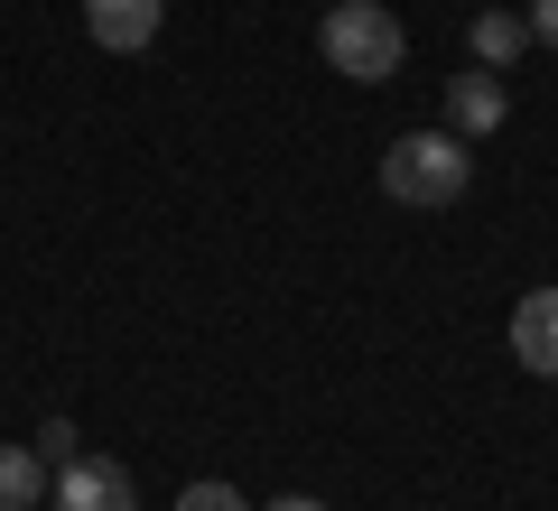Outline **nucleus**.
I'll list each match as a JSON object with an SVG mask.
<instances>
[{
    "label": "nucleus",
    "mask_w": 558,
    "mask_h": 511,
    "mask_svg": "<svg viewBox=\"0 0 558 511\" xmlns=\"http://www.w3.org/2000/svg\"><path fill=\"white\" fill-rule=\"evenodd\" d=\"M465 186H475V149L457 131H410L381 149V196L410 205V215H447Z\"/></svg>",
    "instance_id": "f257e3e1"
},
{
    "label": "nucleus",
    "mask_w": 558,
    "mask_h": 511,
    "mask_svg": "<svg viewBox=\"0 0 558 511\" xmlns=\"http://www.w3.org/2000/svg\"><path fill=\"white\" fill-rule=\"evenodd\" d=\"M317 47H326V65L354 75V84H391L400 57H410V38H400V20L381 10V0H336V10L317 20Z\"/></svg>",
    "instance_id": "f03ea898"
},
{
    "label": "nucleus",
    "mask_w": 558,
    "mask_h": 511,
    "mask_svg": "<svg viewBox=\"0 0 558 511\" xmlns=\"http://www.w3.org/2000/svg\"><path fill=\"white\" fill-rule=\"evenodd\" d=\"M57 511H140V484L112 455H75V465H57Z\"/></svg>",
    "instance_id": "7ed1b4c3"
},
{
    "label": "nucleus",
    "mask_w": 558,
    "mask_h": 511,
    "mask_svg": "<svg viewBox=\"0 0 558 511\" xmlns=\"http://www.w3.org/2000/svg\"><path fill=\"white\" fill-rule=\"evenodd\" d=\"M159 20H168V0H84V28L112 57H140V47L159 38Z\"/></svg>",
    "instance_id": "20e7f679"
},
{
    "label": "nucleus",
    "mask_w": 558,
    "mask_h": 511,
    "mask_svg": "<svg viewBox=\"0 0 558 511\" xmlns=\"http://www.w3.org/2000/svg\"><path fill=\"white\" fill-rule=\"evenodd\" d=\"M502 112H512V94H502L494 65H475V75H447V131H457V139L502 131Z\"/></svg>",
    "instance_id": "39448f33"
},
{
    "label": "nucleus",
    "mask_w": 558,
    "mask_h": 511,
    "mask_svg": "<svg viewBox=\"0 0 558 511\" xmlns=\"http://www.w3.org/2000/svg\"><path fill=\"white\" fill-rule=\"evenodd\" d=\"M512 363L539 381H558V289H531L512 307Z\"/></svg>",
    "instance_id": "423d86ee"
},
{
    "label": "nucleus",
    "mask_w": 558,
    "mask_h": 511,
    "mask_svg": "<svg viewBox=\"0 0 558 511\" xmlns=\"http://www.w3.org/2000/svg\"><path fill=\"white\" fill-rule=\"evenodd\" d=\"M465 47H475V65H512L521 47H531V20H521V10H475V28H465Z\"/></svg>",
    "instance_id": "0eeeda50"
},
{
    "label": "nucleus",
    "mask_w": 558,
    "mask_h": 511,
    "mask_svg": "<svg viewBox=\"0 0 558 511\" xmlns=\"http://www.w3.org/2000/svg\"><path fill=\"white\" fill-rule=\"evenodd\" d=\"M47 492V465H38V447H20V437H10V447H0V511H28Z\"/></svg>",
    "instance_id": "6e6552de"
},
{
    "label": "nucleus",
    "mask_w": 558,
    "mask_h": 511,
    "mask_svg": "<svg viewBox=\"0 0 558 511\" xmlns=\"http://www.w3.org/2000/svg\"><path fill=\"white\" fill-rule=\"evenodd\" d=\"M75 418H47V428H38V465H75Z\"/></svg>",
    "instance_id": "1a4fd4ad"
},
{
    "label": "nucleus",
    "mask_w": 558,
    "mask_h": 511,
    "mask_svg": "<svg viewBox=\"0 0 558 511\" xmlns=\"http://www.w3.org/2000/svg\"><path fill=\"white\" fill-rule=\"evenodd\" d=\"M178 511H252V502H242L233 484H186V492H178Z\"/></svg>",
    "instance_id": "9d476101"
},
{
    "label": "nucleus",
    "mask_w": 558,
    "mask_h": 511,
    "mask_svg": "<svg viewBox=\"0 0 558 511\" xmlns=\"http://www.w3.org/2000/svg\"><path fill=\"white\" fill-rule=\"evenodd\" d=\"M521 20H531V38H539V47H558V0H531Z\"/></svg>",
    "instance_id": "9b49d317"
},
{
    "label": "nucleus",
    "mask_w": 558,
    "mask_h": 511,
    "mask_svg": "<svg viewBox=\"0 0 558 511\" xmlns=\"http://www.w3.org/2000/svg\"><path fill=\"white\" fill-rule=\"evenodd\" d=\"M260 511H326V502H307V492H289V502H260Z\"/></svg>",
    "instance_id": "f8f14e48"
}]
</instances>
